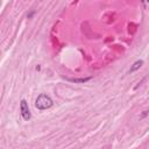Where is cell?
Here are the masks:
<instances>
[{"instance_id": "1", "label": "cell", "mask_w": 149, "mask_h": 149, "mask_svg": "<svg viewBox=\"0 0 149 149\" xmlns=\"http://www.w3.org/2000/svg\"><path fill=\"white\" fill-rule=\"evenodd\" d=\"M54 102H52V99L48 95V94H40L36 100H35V107L40 111H44V109H49L50 107H52Z\"/></svg>"}, {"instance_id": "2", "label": "cell", "mask_w": 149, "mask_h": 149, "mask_svg": "<svg viewBox=\"0 0 149 149\" xmlns=\"http://www.w3.org/2000/svg\"><path fill=\"white\" fill-rule=\"evenodd\" d=\"M20 113H21L22 119L26 120V121H28V120L31 118V113H30L28 102H27V100H24V99H22V100L20 101Z\"/></svg>"}, {"instance_id": "5", "label": "cell", "mask_w": 149, "mask_h": 149, "mask_svg": "<svg viewBox=\"0 0 149 149\" xmlns=\"http://www.w3.org/2000/svg\"><path fill=\"white\" fill-rule=\"evenodd\" d=\"M35 13H36L35 10H30V12L27 14V17H28V19H31V17H33V15H34Z\"/></svg>"}, {"instance_id": "3", "label": "cell", "mask_w": 149, "mask_h": 149, "mask_svg": "<svg viewBox=\"0 0 149 149\" xmlns=\"http://www.w3.org/2000/svg\"><path fill=\"white\" fill-rule=\"evenodd\" d=\"M142 65H143V61H142V59H137V61H136V62H134V63H133V65L130 66L129 72H130V73H132V72H135V71H136V70H139Z\"/></svg>"}, {"instance_id": "4", "label": "cell", "mask_w": 149, "mask_h": 149, "mask_svg": "<svg viewBox=\"0 0 149 149\" xmlns=\"http://www.w3.org/2000/svg\"><path fill=\"white\" fill-rule=\"evenodd\" d=\"M90 79H91V77H87V78H68V80L73 81V83H85Z\"/></svg>"}]
</instances>
